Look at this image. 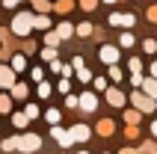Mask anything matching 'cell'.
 Returning a JSON list of instances; mask_svg holds the SVG:
<instances>
[{
	"label": "cell",
	"mask_w": 157,
	"mask_h": 154,
	"mask_svg": "<svg viewBox=\"0 0 157 154\" xmlns=\"http://www.w3.org/2000/svg\"><path fill=\"white\" fill-rule=\"evenodd\" d=\"M33 12H18L15 18H12V27H9V30H12V36H21V39H24V36H30V30H33Z\"/></svg>",
	"instance_id": "obj_1"
},
{
	"label": "cell",
	"mask_w": 157,
	"mask_h": 154,
	"mask_svg": "<svg viewBox=\"0 0 157 154\" xmlns=\"http://www.w3.org/2000/svg\"><path fill=\"white\" fill-rule=\"evenodd\" d=\"M39 145H42V139L36 137V133H24V137H18V151H21V154L39 151Z\"/></svg>",
	"instance_id": "obj_2"
},
{
	"label": "cell",
	"mask_w": 157,
	"mask_h": 154,
	"mask_svg": "<svg viewBox=\"0 0 157 154\" xmlns=\"http://www.w3.org/2000/svg\"><path fill=\"white\" fill-rule=\"evenodd\" d=\"M18 80H15V68L12 65H0V89H12Z\"/></svg>",
	"instance_id": "obj_3"
},
{
	"label": "cell",
	"mask_w": 157,
	"mask_h": 154,
	"mask_svg": "<svg viewBox=\"0 0 157 154\" xmlns=\"http://www.w3.org/2000/svg\"><path fill=\"white\" fill-rule=\"evenodd\" d=\"M51 137L56 139V142H59L62 148H68L71 142H74V137H71V130H62L59 125H53V128H51Z\"/></svg>",
	"instance_id": "obj_4"
},
{
	"label": "cell",
	"mask_w": 157,
	"mask_h": 154,
	"mask_svg": "<svg viewBox=\"0 0 157 154\" xmlns=\"http://www.w3.org/2000/svg\"><path fill=\"white\" fill-rule=\"evenodd\" d=\"M116 60H119V48H113V44H104V48H101V62H107V65H116Z\"/></svg>",
	"instance_id": "obj_5"
},
{
	"label": "cell",
	"mask_w": 157,
	"mask_h": 154,
	"mask_svg": "<svg viewBox=\"0 0 157 154\" xmlns=\"http://www.w3.org/2000/svg\"><path fill=\"white\" fill-rule=\"evenodd\" d=\"M80 107H83L86 113H95V107H98V98H95L92 92H83V95H80Z\"/></svg>",
	"instance_id": "obj_6"
},
{
	"label": "cell",
	"mask_w": 157,
	"mask_h": 154,
	"mask_svg": "<svg viewBox=\"0 0 157 154\" xmlns=\"http://www.w3.org/2000/svg\"><path fill=\"white\" fill-rule=\"evenodd\" d=\"M133 104L140 107V110H154V98H145V95H140V92H133Z\"/></svg>",
	"instance_id": "obj_7"
},
{
	"label": "cell",
	"mask_w": 157,
	"mask_h": 154,
	"mask_svg": "<svg viewBox=\"0 0 157 154\" xmlns=\"http://www.w3.org/2000/svg\"><path fill=\"white\" fill-rule=\"evenodd\" d=\"M110 24L113 27H133V15H110Z\"/></svg>",
	"instance_id": "obj_8"
},
{
	"label": "cell",
	"mask_w": 157,
	"mask_h": 154,
	"mask_svg": "<svg viewBox=\"0 0 157 154\" xmlns=\"http://www.w3.org/2000/svg\"><path fill=\"white\" fill-rule=\"evenodd\" d=\"M71 137H74V142H86L89 139V128L86 125H74V128H71Z\"/></svg>",
	"instance_id": "obj_9"
},
{
	"label": "cell",
	"mask_w": 157,
	"mask_h": 154,
	"mask_svg": "<svg viewBox=\"0 0 157 154\" xmlns=\"http://www.w3.org/2000/svg\"><path fill=\"white\" fill-rule=\"evenodd\" d=\"M107 101L113 104V107H122V104H124V95L119 92V89H107Z\"/></svg>",
	"instance_id": "obj_10"
},
{
	"label": "cell",
	"mask_w": 157,
	"mask_h": 154,
	"mask_svg": "<svg viewBox=\"0 0 157 154\" xmlns=\"http://www.w3.org/2000/svg\"><path fill=\"white\" fill-rule=\"evenodd\" d=\"M27 92H30V89H27V83H15L12 89H9V95H12V98H18V101H24Z\"/></svg>",
	"instance_id": "obj_11"
},
{
	"label": "cell",
	"mask_w": 157,
	"mask_h": 154,
	"mask_svg": "<svg viewBox=\"0 0 157 154\" xmlns=\"http://www.w3.org/2000/svg\"><path fill=\"white\" fill-rule=\"evenodd\" d=\"M33 27H36V30H51V18L42 12V15H36V18H33Z\"/></svg>",
	"instance_id": "obj_12"
},
{
	"label": "cell",
	"mask_w": 157,
	"mask_h": 154,
	"mask_svg": "<svg viewBox=\"0 0 157 154\" xmlns=\"http://www.w3.org/2000/svg\"><path fill=\"white\" fill-rule=\"evenodd\" d=\"M12 125H15V128H27V125H30V116H27V113H12Z\"/></svg>",
	"instance_id": "obj_13"
},
{
	"label": "cell",
	"mask_w": 157,
	"mask_h": 154,
	"mask_svg": "<svg viewBox=\"0 0 157 154\" xmlns=\"http://www.w3.org/2000/svg\"><path fill=\"white\" fill-rule=\"evenodd\" d=\"M56 33H59V39H71V33H77V27H71V24L62 21V24L56 27Z\"/></svg>",
	"instance_id": "obj_14"
},
{
	"label": "cell",
	"mask_w": 157,
	"mask_h": 154,
	"mask_svg": "<svg viewBox=\"0 0 157 154\" xmlns=\"http://www.w3.org/2000/svg\"><path fill=\"white\" fill-rule=\"evenodd\" d=\"M9 65L15 68V74H18V71H24V68H27V60H24V53H15V56H12V62H9Z\"/></svg>",
	"instance_id": "obj_15"
},
{
	"label": "cell",
	"mask_w": 157,
	"mask_h": 154,
	"mask_svg": "<svg viewBox=\"0 0 157 154\" xmlns=\"http://www.w3.org/2000/svg\"><path fill=\"white\" fill-rule=\"evenodd\" d=\"M9 110H12V95L0 92V116H3V113H9Z\"/></svg>",
	"instance_id": "obj_16"
},
{
	"label": "cell",
	"mask_w": 157,
	"mask_h": 154,
	"mask_svg": "<svg viewBox=\"0 0 157 154\" xmlns=\"http://www.w3.org/2000/svg\"><path fill=\"white\" fill-rule=\"evenodd\" d=\"M59 42H62V39H59V33H56V30H51V33L44 36V44H48V48H56Z\"/></svg>",
	"instance_id": "obj_17"
},
{
	"label": "cell",
	"mask_w": 157,
	"mask_h": 154,
	"mask_svg": "<svg viewBox=\"0 0 157 154\" xmlns=\"http://www.w3.org/2000/svg\"><path fill=\"white\" fill-rule=\"evenodd\" d=\"M0 148H3V151H18V137L3 139V142H0Z\"/></svg>",
	"instance_id": "obj_18"
},
{
	"label": "cell",
	"mask_w": 157,
	"mask_h": 154,
	"mask_svg": "<svg viewBox=\"0 0 157 154\" xmlns=\"http://www.w3.org/2000/svg\"><path fill=\"white\" fill-rule=\"evenodd\" d=\"M142 86H145V95H148V98H157V80H154V77H151V80H145Z\"/></svg>",
	"instance_id": "obj_19"
},
{
	"label": "cell",
	"mask_w": 157,
	"mask_h": 154,
	"mask_svg": "<svg viewBox=\"0 0 157 154\" xmlns=\"http://www.w3.org/2000/svg\"><path fill=\"white\" fill-rule=\"evenodd\" d=\"M98 133H101V137H110V133H113V121H101V125H98Z\"/></svg>",
	"instance_id": "obj_20"
},
{
	"label": "cell",
	"mask_w": 157,
	"mask_h": 154,
	"mask_svg": "<svg viewBox=\"0 0 157 154\" xmlns=\"http://www.w3.org/2000/svg\"><path fill=\"white\" fill-rule=\"evenodd\" d=\"M124 121H128V125H136V121H140V113H136V110H128V113H124Z\"/></svg>",
	"instance_id": "obj_21"
},
{
	"label": "cell",
	"mask_w": 157,
	"mask_h": 154,
	"mask_svg": "<svg viewBox=\"0 0 157 154\" xmlns=\"http://www.w3.org/2000/svg\"><path fill=\"white\" fill-rule=\"evenodd\" d=\"M42 60L53 62V60H56V48H44V51H42Z\"/></svg>",
	"instance_id": "obj_22"
},
{
	"label": "cell",
	"mask_w": 157,
	"mask_h": 154,
	"mask_svg": "<svg viewBox=\"0 0 157 154\" xmlns=\"http://www.w3.org/2000/svg\"><path fill=\"white\" fill-rule=\"evenodd\" d=\"M71 6H74L71 0H56V12H68Z\"/></svg>",
	"instance_id": "obj_23"
},
{
	"label": "cell",
	"mask_w": 157,
	"mask_h": 154,
	"mask_svg": "<svg viewBox=\"0 0 157 154\" xmlns=\"http://www.w3.org/2000/svg\"><path fill=\"white\" fill-rule=\"evenodd\" d=\"M44 119L51 121V125H56V121H59V110H48V113H44Z\"/></svg>",
	"instance_id": "obj_24"
},
{
	"label": "cell",
	"mask_w": 157,
	"mask_h": 154,
	"mask_svg": "<svg viewBox=\"0 0 157 154\" xmlns=\"http://www.w3.org/2000/svg\"><path fill=\"white\" fill-rule=\"evenodd\" d=\"M119 44H122V48H133V36H131V33H124L122 39H119Z\"/></svg>",
	"instance_id": "obj_25"
},
{
	"label": "cell",
	"mask_w": 157,
	"mask_h": 154,
	"mask_svg": "<svg viewBox=\"0 0 157 154\" xmlns=\"http://www.w3.org/2000/svg\"><path fill=\"white\" fill-rule=\"evenodd\" d=\"M27 116H30V119H39V107H36V104H27Z\"/></svg>",
	"instance_id": "obj_26"
},
{
	"label": "cell",
	"mask_w": 157,
	"mask_h": 154,
	"mask_svg": "<svg viewBox=\"0 0 157 154\" xmlns=\"http://www.w3.org/2000/svg\"><path fill=\"white\" fill-rule=\"evenodd\" d=\"M51 95V83H39V98H48Z\"/></svg>",
	"instance_id": "obj_27"
},
{
	"label": "cell",
	"mask_w": 157,
	"mask_h": 154,
	"mask_svg": "<svg viewBox=\"0 0 157 154\" xmlns=\"http://www.w3.org/2000/svg\"><path fill=\"white\" fill-rule=\"evenodd\" d=\"M77 77L83 80V83H86V80H92V74H89V68H86V65H83V68H77Z\"/></svg>",
	"instance_id": "obj_28"
},
{
	"label": "cell",
	"mask_w": 157,
	"mask_h": 154,
	"mask_svg": "<svg viewBox=\"0 0 157 154\" xmlns=\"http://www.w3.org/2000/svg\"><path fill=\"white\" fill-rule=\"evenodd\" d=\"M142 48H145V53H154L157 51V42H154V39H148V42H142Z\"/></svg>",
	"instance_id": "obj_29"
},
{
	"label": "cell",
	"mask_w": 157,
	"mask_h": 154,
	"mask_svg": "<svg viewBox=\"0 0 157 154\" xmlns=\"http://www.w3.org/2000/svg\"><path fill=\"white\" fill-rule=\"evenodd\" d=\"M36 3V9H39V12H48V9H51V3H48V0H33Z\"/></svg>",
	"instance_id": "obj_30"
},
{
	"label": "cell",
	"mask_w": 157,
	"mask_h": 154,
	"mask_svg": "<svg viewBox=\"0 0 157 154\" xmlns=\"http://www.w3.org/2000/svg\"><path fill=\"white\" fill-rule=\"evenodd\" d=\"M65 107H71V110H74V107H80V98H74V95H68V98H65Z\"/></svg>",
	"instance_id": "obj_31"
},
{
	"label": "cell",
	"mask_w": 157,
	"mask_h": 154,
	"mask_svg": "<svg viewBox=\"0 0 157 154\" xmlns=\"http://www.w3.org/2000/svg\"><path fill=\"white\" fill-rule=\"evenodd\" d=\"M30 77H33L36 83H42V77H44V71H42V68H33V71H30Z\"/></svg>",
	"instance_id": "obj_32"
},
{
	"label": "cell",
	"mask_w": 157,
	"mask_h": 154,
	"mask_svg": "<svg viewBox=\"0 0 157 154\" xmlns=\"http://www.w3.org/2000/svg\"><path fill=\"white\" fill-rule=\"evenodd\" d=\"M89 33H92V24H80L77 27V36H89Z\"/></svg>",
	"instance_id": "obj_33"
},
{
	"label": "cell",
	"mask_w": 157,
	"mask_h": 154,
	"mask_svg": "<svg viewBox=\"0 0 157 154\" xmlns=\"http://www.w3.org/2000/svg\"><path fill=\"white\" fill-rule=\"evenodd\" d=\"M95 89H98V92H104V89H107V80H104V77H95Z\"/></svg>",
	"instance_id": "obj_34"
},
{
	"label": "cell",
	"mask_w": 157,
	"mask_h": 154,
	"mask_svg": "<svg viewBox=\"0 0 157 154\" xmlns=\"http://www.w3.org/2000/svg\"><path fill=\"white\" fill-rule=\"evenodd\" d=\"M95 3H98V0H80V6H83V9H95Z\"/></svg>",
	"instance_id": "obj_35"
},
{
	"label": "cell",
	"mask_w": 157,
	"mask_h": 154,
	"mask_svg": "<svg viewBox=\"0 0 157 154\" xmlns=\"http://www.w3.org/2000/svg\"><path fill=\"white\" fill-rule=\"evenodd\" d=\"M110 77H113V80H122V71H119V68L113 65V68H110Z\"/></svg>",
	"instance_id": "obj_36"
},
{
	"label": "cell",
	"mask_w": 157,
	"mask_h": 154,
	"mask_svg": "<svg viewBox=\"0 0 157 154\" xmlns=\"http://www.w3.org/2000/svg\"><path fill=\"white\" fill-rule=\"evenodd\" d=\"M18 3H21V0H3V6H6V9H15Z\"/></svg>",
	"instance_id": "obj_37"
},
{
	"label": "cell",
	"mask_w": 157,
	"mask_h": 154,
	"mask_svg": "<svg viewBox=\"0 0 157 154\" xmlns=\"http://www.w3.org/2000/svg\"><path fill=\"white\" fill-rule=\"evenodd\" d=\"M148 21H157V6H151V9H148Z\"/></svg>",
	"instance_id": "obj_38"
},
{
	"label": "cell",
	"mask_w": 157,
	"mask_h": 154,
	"mask_svg": "<svg viewBox=\"0 0 157 154\" xmlns=\"http://www.w3.org/2000/svg\"><path fill=\"white\" fill-rule=\"evenodd\" d=\"M148 71H151V77H157V62H151V68H148Z\"/></svg>",
	"instance_id": "obj_39"
},
{
	"label": "cell",
	"mask_w": 157,
	"mask_h": 154,
	"mask_svg": "<svg viewBox=\"0 0 157 154\" xmlns=\"http://www.w3.org/2000/svg\"><path fill=\"white\" fill-rule=\"evenodd\" d=\"M151 133H154V137H157V121H154V125H151Z\"/></svg>",
	"instance_id": "obj_40"
},
{
	"label": "cell",
	"mask_w": 157,
	"mask_h": 154,
	"mask_svg": "<svg viewBox=\"0 0 157 154\" xmlns=\"http://www.w3.org/2000/svg\"><path fill=\"white\" fill-rule=\"evenodd\" d=\"M104 3H116V0H104Z\"/></svg>",
	"instance_id": "obj_41"
},
{
	"label": "cell",
	"mask_w": 157,
	"mask_h": 154,
	"mask_svg": "<svg viewBox=\"0 0 157 154\" xmlns=\"http://www.w3.org/2000/svg\"><path fill=\"white\" fill-rule=\"evenodd\" d=\"M80 154H86V151H80Z\"/></svg>",
	"instance_id": "obj_42"
},
{
	"label": "cell",
	"mask_w": 157,
	"mask_h": 154,
	"mask_svg": "<svg viewBox=\"0 0 157 154\" xmlns=\"http://www.w3.org/2000/svg\"><path fill=\"white\" fill-rule=\"evenodd\" d=\"M0 48H3V44H0Z\"/></svg>",
	"instance_id": "obj_43"
},
{
	"label": "cell",
	"mask_w": 157,
	"mask_h": 154,
	"mask_svg": "<svg viewBox=\"0 0 157 154\" xmlns=\"http://www.w3.org/2000/svg\"><path fill=\"white\" fill-rule=\"evenodd\" d=\"M0 142H3V139H0Z\"/></svg>",
	"instance_id": "obj_44"
}]
</instances>
